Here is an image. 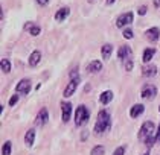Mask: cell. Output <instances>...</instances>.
I'll list each match as a JSON object with an SVG mask.
<instances>
[{"instance_id":"6da1fadb","label":"cell","mask_w":160,"mask_h":155,"mask_svg":"<svg viewBox=\"0 0 160 155\" xmlns=\"http://www.w3.org/2000/svg\"><path fill=\"white\" fill-rule=\"evenodd\" d=\"M111 128V116L108 114V111L102 109L98 113V120L95 123V132L96 134H104Z\"/></svg>"},{"instance_id":"7a4b0ae2","label":"cell","mask_w":160,"mask_h":155,"mask_svg":"<svg viewBox=\"0 0 160 155\" xmlns=\"http://www.w3.org/2000/svg\"><path fill=\"white\" fill-rule=\"evenodd\" d=\"M90 117V113L87 109L86 105H79L75 111V125L76 126H82L84 123H87V120Z\"/></svg>"},{"instance_id":"3957f363","label":"cell","mask_w":160,"mask_h":155,"mask_svg":"<svg viewBox=\"0 0 160 155\" xmlns=\"http://www.w3.org/2000/svg\"><path fill=\"white\" fill-rule=\"evenodd\" d=\"M152 132H154V123H152L151 120H149V122H145V123L142 125V128H140L139 138L145 142L148 137H151V135H152Z\"/></svg>"},{"instance_id":"277c9868","label":"cell","mask_w":160,"mask_h":155,"mask_svg":"<svg viewBox=\"0 0 160 155\" xmlns=\"http://www.w3.org/2000/svg\"><path fill=\"white\" fill-rule=\"evenodd\" d=\"M140 96H142V99H145V100H152V99L157 96V88H156L154 85H151V84H147V85L142 88Z\"/></svg>"},{"instance_id":"5b68a950","label":"cell","mask_w":160,"mask_h":155,"mask_svg":"<svg viewBox=\"0 0 160 155\" xmlns=\"http://www.w3.org/2000/svg\"><path fill=\"white\" fill-rule=\"evenodd\" d=\"M133 12H125V14H122L118 20H116V26L119 27V29H122L123 26H127V24L133 23Z\"/></svg>"},{"instance_id":"8992f818","label":"cell","mask_w":160,"mask_h":155,"mask_svg":"<svg viewBox=\"0 0 160 155\" xmlns=\"http://www.w3.org/2000/svg\"><path fill=\"white\" fill-rule=\"evenodd\" d=\"M15 91L18 94H29V91H31V81L29 79H22L20 82L17 84Z\"/></svg>"},{"instance_id":"52a82bcc","label":"cell","mask_w":160,"mask_h":155,"mask_svg":"<svg viewBox=\"0 0 160 155\" xmlns=\"http://www.w3.org/2000/svg\"><path fill=\"white\" fill-rule=\"evenodd\" d=\"M48 122H49V114H48V109H46V108H41V109L38 111L37 117H35V125H38V126H44Z\"/></svg>"},{"instance_id":"ba28073f","label":"cell","mask_w":160,"mask_h":155,"mask_svg":"<svg viewBox=\"0 0 160 155\" xmlns=\"http://www.w3.org/2000/svg\"><path fill=\"white\" fill-rule=\"evenodd\" d=\"M70 116H72V104L70 102H62L61 104V117L62 122L67 123L70 120Z\"/></svg>"},{"instance_id":"9c48e42d","label":"cell","mask_w":160,"mask_h":155,"mask_svg":"<svg viewBox=\"0 0 160 155\" xmlns=\"http://www.w3.org/2000/svg\"><path fill=\"white\" fill-rule=\"evenodd\" d=\"M78 85H79V78H75V79H72L70 82L67 84V87L64 88V96H66V97H70L72 94H75V91H76Z\"/></svg>"},{"instance_id":"30bf717a","label":"cell","mask_w":160,"mask_h":155,"mask_svg":"<svg viewBox=\"0 0 160 155\" xmlns=\"http://www.w3.org/2000/svg\"><path fill=\"white\" fill-rule=\"evenodd\" d=\"M131 55H133V50L130 49V46H122V47L119 49V52H118L119 60L123 61V62H127V61L131 60Z\"/></svg>"},{"instance_id":"8fae6325","label":"cell","mask_w":160,"mask_h":155,"mask_svg":"<svg viewBox=\"0 0 160 155\" xmlns=\"http://www.w3.org/2000/svg\"><path fill=\"white\" fill-rule=\"evenodd\" d=\"M143 111H145V107H143L142 104H136V105H133L131 109H130V117H131V119H136V117L142 116Z\"/></svg>"},{"instance_id":"7c38bea8","label":"cell","mask_w":160,"mask_h":155,"mask_svg":"<svg viewBox=\"0 0 160 155\" xmlns=\"http://www.w3.org/2000/svg\"><path fill=\"white\" fill-rule=\"evenodd\" d=\"M145 34H147V38L151 43H156L160 38V29L159 27H151V29H148Z\"/></svg>"},{"instance_id":"4fadbf2b","label":"cell","mask_w":160,"mask_h":155,"mask_svg":"<svg viewBox=\"0 0 160 155\" xmlns=\"http://www.w3.org/2000/svg\"><path fill=\"white\" fill-rule=\"evenodd\" d=\"M111 100H113V91H111V90H105L104 93H101V94H99V102H101L102 105L110 104Z\"/></svg>"},{"instance_id":"5bb4252c","label":"cell","mask_w":160,"mask_h":155,"mask_svg":"<svg viewBox=\"0 0 160 155\" xmlns=\"http://www.w3.org/2000/svg\"><path fill=\"white\" fill-rule=\"evenodd\" d=\"M69 14H70V9H69L67 6H64L61 9H58V12L55 14V20H57V22H64V20L69 17Z\"/></svg>"},{"instance_id":"9a60e30c","label":"cell","mask_w":160,"mask_h":155,"mask_svg":"<svg viewBox=\"0 0 160 155\" xmlns=\"http://www.w3.org/2000/svg\"><path fill=\"white\" fill-rule=\"evenodd\" d=\"M87 70H88V72H90V73H93V75H95V73H99V72H101V70H102V62H101V61H99V60L92 61V62L88 64V67H87Z\"/></svg>"},{"instance_id":"2e32d148","label":"cell","mask_w":160,"mask_h":155,"mask_svg":"<svg viewBox=\"0 0 160 155\" xmlns=\"http://www.w3.org/2000/svg\"><path fill=\"white\" fill-rule=\"evenodd\" d=\"M40 61H41V52L40 50H34L31 53V56H29V65L31 67H35V65H38Z\"/></svg>"},{"instance_id":"e0dca14e","label":"cell","mask_w":160,"mask_h":155,"mask_svg":"<svg viewBox=\"0 0 160 155\" xmlns=\"http://www.w3.org/2000/svg\"><path fill=\"white\" fill-rule=\"evenodd\" d=\"M143 76H147V78H151V76H154V75H157V67L154 65V64H149V65H145L143 67Z\"/></svg>"},{"instance_id":"ac0fdd59","label":"cell","mask_w":160,"mask_h":155,"mask_svg":"<svg viewBox=\"0 0 160 155\" xmlns=\"http://www.w3.org/2000/svg\"><path fill=\"white\" fill-rule=\"evenodd\" d=\"M34 140H35V129H29L25 135L26 146H32V144H34Z\"/></svg>"},{"instance_id":"d6986e66","label":"cell","mask_w":160,"mask_h":155,"mask_svg":"<svg viewBox=\"0 0 160 155\" xmlns=\"http://www.w3.org/2000/svg\"><path fill=\"white\" fill-rule=\"evenodd\" d=\"M101 52H102V58L104 60H108L111 56V53H113V46L111 44H104Z\"/></svg>"},{"instance_id":"ffe728a7","label":"cell","mask_w":160,"mask_h":155,"mask_svg":"<svg viewBox=\"0 0 160 155\" xmlns=\"http://www.w3.org/2000/svg\"><path fill=\"white\" fill-rule=\"evenodd\" d=\"M154 53H156V49H147L145 52H143V56H142V61L147 64V62H149V61L152 60V56H154Z\"/></svg>"},{"instance_id":"44dd1931","label":"cell","mask_w":160,"mask_h":155,"mask_svg":"<svg viewBox=\"0 0 160 155\" xmlns=\"http://www.w3.org/2000/svg\"><path fill=\"white\" fill-rule=\"evenodd\" d=\"M0 67H2L3 73H6V75H8V73L11 72V62H9V60H6V58H5V60L0 61Z\"/></svg>"},{"instance_id":"7402d4cb","label":"cell","mask_w":160,"mask_h":155,"mask_svg":"<svg viewBox=\"0 0 160 155\" xmlns=\"http://www.w3.org/2000/svg\"><path fill=\"white\" fill-rule=\"evenodd\" d=\"M104 154H105V148L104 146H95L92 149V152H90V155H104Z\"/></svg>"},{"instance_id":"603a6c76","label":"cell","mask_w":160,"mask_h":155,"mask_svg":"<svg viewBox=\"0 0 160 155\" xmlns=\"http://www.w3.org/2000/svg\"><path fill=\"white\" fill-rule=\"evenodd\" d=\"M2 155H11V142H5L3 144V149H2Z\"/></svg>"},{"instance_id":"cb8c5ba5","label":"cell","mask_w":160,"mask_h":155,"mask_svg":"<svg viewBox=\"0 0 160 155\" xmlns=\"http://www.w3.org/2000/svg\"><path fill=\"white\" fill-rule=\"evenodd\" d=\"M40 32H41V27H40V26H37V24H34V26L29 29V34H31L32 36L40 35Z\"/></svg>"},{"instance_id":"d4e9b609","label":"cell","mask_w":160,"mask_h":155,"mask_svg":"<svg viewBox=\"0 0 160 155\" xmlns=\"http://www.w3.org/2000/svg\"><path fill=\"white\" fill-rule=\"evenodd\" d=\"M122 35L125 36L127 40H131V38L134 36V34H133V31H131V29H123V34H122Z\"/></svg>"},{"instance_id":"484cf974","label":"cell","mask_w":160,"mask_h":155,"mask_svg":"<svg viewBox=\"0 0 160 155\" xmlns=\"http://www.w3.org/2000/svg\"><path fill=\"white\" fill-rule=\"evenodd\" d=\"M154 142H156V135H151V137H148L147 140H145V144L148 146V149H149V148L154 144Z\"/></svg>"},{"instance_id":"4316f807","label":"cell","mask_w":160,"mask_h":155,"mask_svg":"<svg viewBox=\"0 0 160 155\" xmlns=\"http://www.w3.org/2000/svg\"><path fill=\"white\" fill-rule=\"evenodd\" d=\"M113 155H125V146H119V148H116V151L113 152Z\"/></svg>"},{"instance_id":"83f0119b","label":"cell","mask_w":160,"mask_h":155,"mask_svg":"<svg viewBox=\"0 0 160 155\" xmlns=\"http://www.w3.org/2000/svg\"><path fill=\"white\" fill-rule=\"evenodd\" d=\"M17 102H18V94H14L12 97L9 99V107H14Z\"/></svg>"},{"instance_id":"f1b7e54d","label":"cell","mask_w":160,"mask_h":155,"mask_svg":"<svg viewBox=\"0 0 160 155\" xmlns=\"http://www.w3.org/2000/svg\"><path fill=\"white\" fill-rule=\"evenodd\" d=\"M123 64H125V70H127V72H130V70H133V60L127 61V62H123Z\"/></svg>"},{"instance_id":"f546056e","label":"cell","mask_w":160,"mask_h":155,"mask_svg":"<svg viewBox=\"0 0 160 155\" xmlns=\"http://www.w3.org/2000/svg\"><path fill=\"white\" fill-rule=\"evenodd\" d=\"M147 11H148L147 6H140V8L137 9V14H139V15H145V14H147Z\"/></svg>"},{"instance_id":"4dcf8cb0","label":"cell","mask_w":160,"mask_h":155,"mask_svg":"<svg viewBox=\"0 0 160 155\" xmlns=\"http://www.w3.org/2000/svg\"><path fill=\"white\" fill-rule=\"evenodd\" d=\"M32 26H34V23H31V22H29V23H26L25 26H23V29H25V31H28V32H29V29H31Z\"/></svg>"},{"instance_id":"1f68e13d","label":"cell","mask_w":160,"mask_h":155,"mask_svg":"<svg viewBox=\"0 0 160 155\" xmlns=\"http://www.w3.org/2000/svg\"><path fill=\"white\" fill-rule=\"evenodd\" d=\"M156 142H160V125L157 128V131H156Z\"/></svg>"},{"instance_id":"d6a6232c","label":"cell","mask_w":160,"mask_h":155,"mask_svg":"<svg viewBox=\"0 0 160 155\" xmlns=\"http://www.w3.org/2000/svg\"><path fill=\"white\" fill-rule=\"evenodd\" d=\"M86 138H88V132H82V134H81V140H82V142H84V140H86Z\"/></svg>"},{"instance_id":"836d02e7","label":"cell","mask_w":160,"mask_h":155,"mask_svg":"<svg viewBox=\"0 0 160 155\" xmlns=\"http://www.w3.org/2000/svg\"><path fill=\"white\" fill-rule=\"evenodd\" d=\"M38 5H48L49 3V0H37Z\"/></svg>"},{"instance_id":"e575fe53","label":"cell","mask_w":160,"mask_h":155,"mask_svg":"<svg viewBox=\"0 0 160 155\" xmlns=\"http://www.w3.org/2000/svg\"><path fill=\"white\" fill-rule=\"evenodd\" d=\"M154 6H156V8H159L160 6V0H154Z\"/></svg>"},{"instance_id":"d590c367","label":"cell","mask_w":160,"mask_h":155,"mask_svg":"<svg viewBox=\"0 0 160 155\" xmlns=\"http://www.w3.org/2000/svg\"><path fill=\"white\" fill-rule=\"evenodd\" d=\"M114 2H116V0H107V5H113Z\"/></svg>"},{"instance_id":"8d00e7d4","label":"cell","mask_w":160,"mask_h":155,"mask_svg":"<svg viewBox=\"0 0 160 155\" xmlns=\"http://www.w3.org/2000/svg\"><path fill=\"white\" fill-rule=\"evenodd\" d=\"M143 155H149V152H147V154H143Z\"/></svg>"},{"instance_id":"74e56055","label":"cell","mask_w":160,"mask_h":155,"mask_svg":"<svg viewBox=\"0 0 160 155\" xmlns=\"http://www.w3.org/2000/svg\"><path fill=\"white\" fill-rule=\"evenodd\" d=\"M159 111H160V107H159Z\"/></svg>"}]
</instances>
